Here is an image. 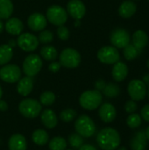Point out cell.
Masks as SVG:
<instances>
[{
    "mask_svg": "<svg viewBox=\"0 0 149 150\" xmlns=\"http://www.w3.org/2000/svg\"><path fill=\"white\" fill-rule=\"evenodd\" d=\"M21 77V69L15 64L4 65L0 69V78L5 83H16Z\"/></svg>",
    "mask_w": 149,
    "mask_h": 150,
    "instance_id": "obj_10",
    "label": "cell"
},
{
    "mask_svg": "<svg viewBox=\"0 0 149 150\" xmlns=\"http://www.w3.org/2000/svg\"><path fill=\"white\" fill-rule=\"evenodd\" d=\"M17 43L22 50L25 52H32L38 47L40 42L35 35L29 33H25L18 35Z\"/></svg>",
    "mask_w": 149,
    "mask_h": 150,
    "instance_id": "obj_12",
    "label": "cell"
},
{
    "mask_svg": "<svg viewBox=\"0 0 149 150\" xmlns=\"http://www.w3.org/2000/svg\"><path fill=\"white\" fill-rule=\"evenodd\" d=\"M110 40L112 46L116 48H124L131 41V37L129 33L124 28L114 29L111 35Z\"/></svg>",
    "mask_w": 149,
    "mask_h": 150,
    "instance_id": "obj_11",
    "label": "cell"
},
{
    "mask_svg": "<svg viewBox=\"0 0 149 150\" xmlns=\"http://www.w3.org/2000/svg\"><path fill=\"white\" fill-rule=\"evenodd\" d=\"M139 51L133 44L129 43L123 48V54L127 61H133L136 59L139 55Z\"/></svg>",
    "mask_w": 149,
    "mask_h": 150,
    "instance_id": "obj_30",
    "label": "cell"
},
{
    "mask_svg": "<svg viewBox=\"0 0 149 150\" xmlns=\"http://www.w3.org/2000/svg\"><path fill=\"white\" fill-rule=\"evenodd\" d=\"M104 95L106 96L107 98H116L119 95L120 93V88L118 84L113 83H109L105 85L104 90L102 91Z\"/></svg>",
    "mask_w": 149,
    "mask_h": 150,
    "instance_id": "obj_29",
    "label": "cell"
},
{
    "mask_svg": "<svg viewBox=\"0 0 149 150\" xmlns=\"http://www.w3.org/2000/svg\"><path fill=\"white\" fill-rule=\"evenodd\" d=\"M147 66H148V68L149 69V58L148 60V62H147Z\"/></svg>",
    "mask_w": 149,
    "mask_h": 150,
    "instance_id": "obj_49",
    "label": "cell"
},
{
    "mask_svg": "<svg viewBox=\"0 0 149 150\" xmlns=\"http://www.w3.org/2000/svg\"><path fill=\"white\" fill-rule=\"evenodd\" d=\"M141 123H142V119L141 115L137 113H131L126 119V124L132 129H136L140 127Z\"/></svg>",
    "mask_w": 149,
    "mask_h": 150,
    "instance_id": "obj_31",
    "label": "cell"
},
{
    "mask_svg": "<svg viewBox=\"0 0 149 150\" xmlns=\"http://www.w3.org/2000/svg\"><path fill=\"white\" fill-rule=\"evenodd\" d=\"M97 59L105 64H114L119 61V52L113 46L101 47L97 52Z\"/></svg>",
    "mask_w": 149,
    "mask_h": 150,
    "instance_id": "obj_9",
    "label": "cell"
},
{
    "mask_svg": "<svg viewBox=\"0 0 149 150\" xmlns=\"http://www.w3.org/2000/svg\"><path fill=\"white\" fill-rule=\"evenodd\" d=\"M141 117L145 121L149 122V104L144 105L141 110Z\"/></svg>",
    "mask_w": 149,
    "mask_h": 150,
    "instance_id": "obj_38",
    "label": "cell"
},
{
    "mask_svg": "<svg viewBox=\"0 0 149 150\" xmlns=\"http://www.w3.org/2000/svg\"><path fill=\"white\" fill-rule=\"evenodd\" d=\"M13 55L12 47H11L8 44L0 46V66L5 65L8 63Z\"/></svg>",
    "mask_w": 149,
    "mask_h": 150,
    "instance_id": "obj_26",
    "label": "cell"
},
{
    "mask_svg": "<svg viewBox=\"0 0 149 150\" xmlns=\"http://www.w3.org/2000/svg\"><path fill=\"white\" fill-rule=\"evenodd\" d=\"M76 117V112L73 109H65L63 110L61 114H60V118L63 122L68 123L70 121H72Z\"/></svg>",
    "mask_w": 149,
    "mask_h": 150,
    "instance_id": "obj_33",
    "label": "cell"
},
{
    "mask_svg": "<svg viewBox=\"0 0 149 150\" xmlns=\"http://www.w3.org/2000/svg\"><path fill=\"white\" fill-rule=\"evenodd\" d=\"M58 37L62 40H67L69 38V30L64 25H60L57 29Z\"/></svg>",
    "mask_w": 149,
    "mask_h": 150,
    "instance_id": "obj_36",
    "label": "cell"
},
{
    "mask_svg": "<svg viewBox=\"0 0 149 150\" xmlns=\"http://www.w3.org/2000/svg\"><path fill=\"white\" fill-rule=\"evenodd\" d=\"M42 105L33 98H25L18 105L19 112L27 119H34L40 115Z\"/></svg>",
    "mask_w": 149,
    "mask_h": 150,
    "instance_id": "obj_4",
    "label": "cell"
},
{
    "mask_svg": "<svg viewBox=\"0 0 149 150\" xmlns=\"http://www.w3.org/2000/svg\"><path fill=\"white\" fill-rule=\"evenodd\" d=\"M27 24L32 31H42L47 26V19L43 14L36 12L29 16L27 19Z\"/></svg>",
    "mask_w": 149,
    "mask_h": 150,
    "instance_id": "obj_14",
    "label": "cell"
},
{
    "mask_svg": "<svg viewBox=\"0 0 149 150\" xmlns=\"http://www.w3.org/2000/svg\"><path fill=\"white\" fill-rule=\"evenodd\" d=\"M61 67V65L60 62H52V63L48 66V69H49L51 72L55 73V72H58V71L60 70Z\"/></svg>",
    "mask_w": 149,
    "mask_h": 150,
    "instance_id": "obj_39",
    "label": "cell"
},
{
    "mask_svg": "<svg viewBox=\"0 0 149 150\" xmlns=\"http://www.w3.org/2000/svg\"><path fill=\"white\" fill-rule=\"evenodd\" d=\"M39 42H41L43 44H47L49 42H51L54 40V35L53 33L48 31V30H43L38 37Z\"/></svg>",
    "mask_w": 149,
    "mask_h": 150,
    "instance_id": "obj_35",
    "label": "cell"
},
{
    "mask_svg": "<svg viewBox=\"0 0 149 150\" xmlns=\"http://www.w3.org/2000/svg\"><path fill=\"white\" fill-rule=\"evenodd\" d=\"M55 101V95L52 92V91H45L40 95V102L41 105H45V106H48L51 105L54 103Z\"/></svg>",
    "mask_w": 149,
    "mask_h": 150,
    "instance_id": "obj_32",
    "label": "cell"
},
{
    "mask_svg": "<svg viewBox=\"0 0 149 150\" xmlns=\"http://www.w3.org/2000/svg\"><path fill=\"white\" fill-rule=\"evenodd\" d=\"M68 150H71V149H68Z\"/></svg>",
    "mask_w": 149,
    "mask_h": 150,
    "instance_id": "obj_51",
    "label": "cell"
},
{
    "mask_svg": "<svg viewBox=\"0 0 149 150\" xmlns=\"http://www.w3.org/2000/svg\"><path fill=\"white\" fill-rule=\"evenodd\" d=\"M147 137L144 130H141L133 136L130 141V147L132 150L147 149Z\"/></svg>",
    "mask_w": 149,
    "mask_h": 150,
    "instance_id": "obj_16",
    "label": "cell"
},
{
    "mask_svg": "<svg viewBox=\"0 0 149 150\" xmlns=\"http://www.w3.org/2000/svg\"><path fill=\"white\" fill-rule=\"evenodd\" d=\"M3 30H4V25H3V22L0 19V33L3 32Z\"/></svg>",
    "mask_w": 149,
    "mask_h": 150,
    "instance_id": "obj_46",
    "label": "cell"
},
{
    "mask_svg": "<svg viewBox=\"0 0 149 150\" xmlns=\"http://www.w3.org/2000/svg\"><path fill=\"white\" fill-rule=\"evenodd\" d=\"M148 97H149V86H148Z\"/></svg>",
    "mask_w": 149,
    "mask_h": 150,
    "instance_id": "obj_50",
    "label": "cell"
},
{
    "mask_svg": "<svg viewBox=\"0 0 149 150\" xmlns=\"http://www.w3.org/2000/svg\"><path fill=\"white\" fill-rule=\"evenodd\" d=\"M60 63L61 66H64L68 69L76 68L81 62V56L78 51L74 48H65L61 51L60 56Z\"/></svg>",
    "mask_w": 149,
    "mask_h": 150,
    "instance_id": "obj_5",
    "label": "cell"
},
{
    "mask_svg": "<svg viewBox=\"0 0 149 150\" xmlns=\"http://www.w3.org/2000/svg\"><path fill=\"white\" fill-rule=\"evenodd\" d=\"M112 75L113 79L116 82H122L124 81L127 75H128V67L126 63L122 62H117L114 63L112 70Z\"/></svg>",
    "mask_w": 149,
    "mask_h": 150,
    "instance_id": "obj_17",
    "label": "cell"
},
{
    "mask_svg": "<svg viewBox=\"0 0 149 150\" xmlns=\"http://www.w3.org/2000/svg\"><path fill=\"white\" fill-rule=\"evenodd\" d=\"M47 19L54 25H63L68 19V13L60 5H52L47 11Z\"/></svg>",
    "mask_w": 149,
    "mask_h": 150,
    "instance_id": "obj_7",
    "label": "cell"
},
{
    "mask_svg": "<svg viewBox=\"0 0 149 150\" xmlns=\"http://www.w3.org/2000/svg\"><path fill=\"white\" fill-rule=\"evenodd\" d=\"M40 120L42 124L48 129L54 128L58 124V119L55 112L51 109L44 110L40 114Z\"/></svg>",
    "mask_w": 149,
    "mask_h": 150,
    "instance_id": "obj_18",
    "label": "cell"
},
{
    "mask_svg": "<svg viewBox=\"0 0 149 150\" xmlns=\"http://www.w3.org/2000/svg\"><path fill=\"white\" fill-rule=\"evenodd\" d=\"M67 11L73 18L80 20L86 13V7L81 0H70L67 5Z\"/></svg>",
    "mask_w": 149,
    "mask_h": 150,
    "instance_id": "obj_13",
    "label": "cell"
},
{
    "mask_svg": "<svg viewBox=\"0 0 149 150\" xmlns=\"http://www.w3.org/2000/svg\"><path fill=\"white\" fill-rule=\"evenodd\" d=\"M75 129L79 135L84 138H90L96 133V125L92 119L88 115L83 114L78 117L75 123Z\"/></svg>",
    "mask_w": 149,
    "mask_h": 150,
    "instance_id": "obj_3",
    "label": "cell"
},
{
    "mask_svg": "<svg viewBox=\"0 0 149 150\" xmlns=\"http://www.w3.org/2000/svg\"><path fill=\"white\" fill-rule=\"evenodd\" d=\"M145 134H146L147 139L149 140V126L147 127V129H146V131H145Z\"/></svg>",
    "mask_w": 149,
    "mask_h": 150,
    "instance_id": "obj_45",
    "label": "cell"
},
{
    "mask_svg": "<svg viewBox=\"0 0 149 150\" xmlns=\"http://www.w3.org/2000/svg\"><path fill=\"white\" fill-rule=\"evenodd\" d=\"M128 95L133 101H141L143 100L148 92L147 85L142 80L133 79L130 81L127 86Z\"/></svg>",
    "mask_w": 149,
    "mask_h": 150,
    "instance_id": "obj_6",
    "label": "cell"
},
{
    "mask_svg": "<svg viewBox=\"0 0 149 150\" xmlns=\"http://www.w3.org/2000/svg\"><path fill=\"white\" fill-rule=\"evenodd\" d=\"M116 150H127V149H126V148H125V147H121V148L117 149Z\"/></svg>",
    "mask_w": 149,
    "mask_h": 150,
    "instance_id": "obj_47",
    "label": "cell"
},
{
    "mask_svg": "<svg viewBox=\"0 0 149 150\" xmlns=\"http://www.w3.org/2000/svg\"><path fill=\"white\" fill-rule=\"evenodd\" d=\"M148 43V36L142 30H137L132 36V44L138 49H143Z\"/></svg>",
    "mask_w": 149,
    "mask_h": 150,
    "instance_id": "obj_23",
    "label": "cell"
},
{
    "mask_svg": "<svg viewBox=\"0 0 149 150\" xmlns=\"http://www.w3.org/2000/svg\"><path fill=\"white\" fill-rule=\"evenodd\" d=\"M142 81H143L146 84H149V74H146V75L143 76Z\"/></svg>",
    "mask_w": 149,
    "mask_h": 150,
    "instance_id": "obj_43",
    "label": "cell"
},
{
    "mask_svg": "<svg viewBox=\"0 0 149 150\" xmlns=\"http://www.w3.org/2000/svg\"><path fill=\"white\" fill-rule=\"evenodd\" d=\"M4 28L6 32L11 35H19L24 29V25L19 18H11L6 21Z\"/></svg>",
    "mask_w": 149,
    "mask_h": 150,
    "instance_id": "obj_21",
    "label": "cell"
},
{
    "mask_svg": "<svg viewBox=\"0 0 149 150\" xmlns=\"http://www.w3.org/2000/svg\"><path fill=\"white\" fill-rule=\"evenodd\" d=\"M136 11H137L136 4L131 0H126L120 4L119 8V14L120 15V17L124 18H129L135 14Z\"/></svg>",
    "mask_w": 149,
    "mask_h": 150,
    "instance_id": "obj_22",
    "label": "cell"
},
{
    "mask_svg": "<svg viewBox=\"0 0 149 150\" xmlns=\"http://www.w3.org/2000/svg\"><path fill=\"white\" fill-rule=\"evenodd\" d=\"M32 142L38 146H44L49 141L48 134L43 129H37L32 133Z\"/></svg>",
    "mask_w": 149,
    "mask_h": 150,
    "instance_id": "obj_25",
    "label": "cell"
},
{
    "mask_svg": "<svg viewBox=\"0 0 149 150\" xmlns=\"http://www.w3.org/2000/svg\"><path fill=\"white\" fill-rule=\"evenodd\" d=\"M67 142L61 136H55L52 138L48 143L50 150H65L67 148Z\"/></svg>",
    "mask_w": 149,
    "mask_h": 150,
    "instance_id": "obj_28",
    "label": "cell"
},
{
    "mask_svg": "<svg viewBox=\"0 0 149 150\" xmlns=\"http://www.w3.org/2000/svg\"><path fill=\"white\" fill-rule=\"evenodd\" d=\"M148 1H149V0H148Z\"/></svg>",
    "mask_w": 149,
    "mask_h": 150,
    "instance_id": "obj_52",
    "label": "cell"
},
{
    "mask_svg": "<svg viewBox=\"0 0 149 150\" xmlns=\"http://www.w3.org/2000/svg\"><path fill=\"white\" fill-rule=\"evenodd\" d=\"M103 101L102 93L97 90H90L82 93L79 98L80 105L86 110L92 111L100 106Z\"/></svg>",
    "mask_w": 149,
    "mask_h": 150,
    "instance_id": "obj_2",
    "label": "cell"
},
{
    "mask_svg": "<svg viewBox=\"0 0 149 150\" xmlns=\"http://www.w3.org/2000/svg\"><path fill=\"white\" fill-rule=\"evenodd\" d=\"M68 143L74 149H79L83 144V139L78 134H72L68 136Z\"/></svg>",
    "mask_w": 149,
    "mask_h": 150,
    "instance_id": "obj_34",
    "label": "cell"
},
{
    "mask_svg": "<svg viewBox=\"0 0 149 150\" xmlns=\"http://www.w3.org/2000/svg\"><path fill=\"white\" fill-rule=\"evenodd\" d=\"M2 96H3V91H2V88H1V86H0V99H1V98H2Z\"/></svg>",
    "mask_w": 149,
    "mask_h": 150,
    "instance_id": "obj_48",
    "label": "cell"
},
{
    "mask_svg": "<svg viewBox=\"0 0 149 150\" xmlns=\"http://www.w3.org/2000/svg\"><path fill=\"white\" fill-rule=\"evenodd\" d=\"M97 142L103 150H116L120 145L121 138L116 129L105 127L98 133Z\"/></svg>",
    "mask_w": 149,
    "mask_h": 150,
    "instance_id": "obj_1",
    "label": "cell"
},
{
    "mask_svg": "<svg viewBox=\"0 0 149 150\" xmlns=\"http://www.w3.org/2000/svg\"><path fill=\"white\" fill-rule=\"evenodd\" d=\"M42 68V60L37 54L28 55L23 62V71L26 76L32 77L36 76Z\"/></svg>",
    "mask_w": 149,
    "mask_h": 150,
    "instance_id": "obj_8",
    "label": "cell"
},
{
    "mask_svg": "<svg viewBox=\"0 0 149 150\" xmlns=\"http://www.w3.org/2000/svg\"><path fill=\"white\" fill-rule=\"evenodd\" d=\"M79 150H97L94 146L90 145V144H83L80 148Z\"/></svg>",
    "mask_w": 149,
    "mask_h": 150,
    "instance_id": "obj_41",
    "label": "cell"
},
{
    "mask_svg": "<svg viewBox=\"0 0 149 150\" xmlns=\"http://www.w3.org/2000/svg\"><path fill=\"white\" fill-rule=\"evenodd\" d=\"M138 109V105L136 103V101L133 100H128L126 101V103L125 104V110L127 113L131 114V113H134Z\"/></svg>",
    "mask_w": 149,
    "mask_h": 150,
    "instance_id": "obj_37",
    "label": "cell"
},
{
    "mask_svg": "<svg viewBox=\"0 0 149 150\" xmlns=\"http://www.w3.org/2000/svg\"><path fill=\"white\" fill-rule=\"evenodd\" d=\"M32 89H33V81L32 77L25 76L18 80V83L17 85V91L19 95L23 97H26L32 92Z\"/></svg>",
    "mask_w": 149,
    "mask_h": 150,
    "instance_id": "obj_19",
    "label": "cell"
},
{
    "mask_svg": "<svg viewBox=\"0 0 149 150\" xmlns=\"http://www.w3.org/2000/svg\"><path fill=\"white\" fill-rule=\"evenodd\" d=\"M98 115L102 121L105 123H111L112 122L117 116L116 108L113 105L110 103H105L103 104L98 111Z\"/></svg>",
    "mask_w": 149,
    "mask_h": 150,
    "instance_id": "obj_15",
    "label": "cell"
},
{
    "mask_svg": "<svg viewBox=\"0 0 149 150\" xmlns=\"http://www.w3.org/2000/svg\"><path fill=\"white\" fill-rule=\"evenodd\" d=\"M13 12V4L11 0H0V19H8Z\"/></svg>",
    "mask_w": 149,
    "mask_h": 150,
    "instance_id": "obj_24",
    "label": "cell"
},
{
    "mask_svg": "<svg viewBox=\"0 0 149 150\" xmlns=\"http://www.w3.org/2000/svg\"><path fill=\"white\" fill-rule=\"evenodd\" d=\"M105 85H106L105 82L102 79H99L95 83V88L97 91H102L104 90V88L105 87Z\"/></svg>",
    "mask_w": 149,
    "mask_h": 150,
    "instance_id": "obj_40",
    "label": "cell"
},
{
    "mask_svg": "<svg viewBox=\"0 0 149 150\" xmlns=\"http://www.w3.org/2000/svg\"><path fill=\"white\" fill-rule=\"evenodd\" d=\"M9 150H26L27 144L24 135L16 134L10 137L8 142Z\"/></svg>",
    "mask_w": 149,
    "mask_h": 150,
    "instance_id": "obj_20",
    "label": "cell"
},
{
    "mask_svg": "<svg viewBox=\"0 0 149 150\" xmlns=\"http://www.w3.org/2000/svg\"><path fill=\"white\" fill-rule=\"evenodd\" d=\"M8 109V105L4 100L0 99V111L1 112H5Z\"/></svg>",
    "mask_w": 149,
    "mask_h": 150,
    "instance_id": "obj_42",
    "label": "cell"
},
{
    "mask_svg": "<svg viewBox=\"0 0 149 150\" xmlns=\"http://www.w3.org/2000/svg\"><path fill=\"white\" fill-rule=\"evenodd\" d=\"M8 45H9L11 47H13L15 46V41H14L13 40H10V42L8 43Z\"/></svg>",
    "mask_w": 149,
    "mask_h": 150,
    "instance_id": "obj_44",
    "label": "cell"
},
{
    "mask_svg": "<svg viewBox=\"0 0 149 150\" xmlns=\"http://www.w3.org/2000/svg\"><path fill=\"white\" fill-rule=\"evenodd\" d=\"M40 55L47 61H54L58 56V52L53 46H45L40 49Z\"/></svg>",
    "mask_w": 149,
    "mask_h": 150,
    "instance_id": "obj_27",
    "label": "cell"
}]
</instances>
